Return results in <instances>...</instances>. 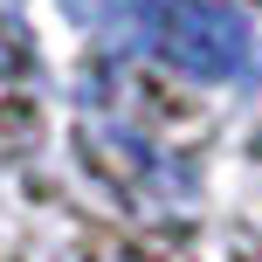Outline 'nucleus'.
<instances>
[{
    "mask_svg": "<svg viewBox=\"0 0 262 262\" xmlns=\"http://www.w3.org/2000/svg\"><path fill=\"white\" fill-rule=\"evenodd\" d=\"M145 49L193 83H249L262 69V35L235 14V0H152Z\"/></svg>",
    "mask_w": 262,
    "mask_h": 262,
    "instance_id": "nucleus-1",
    "label": "nucleus"
}]
</instances>
